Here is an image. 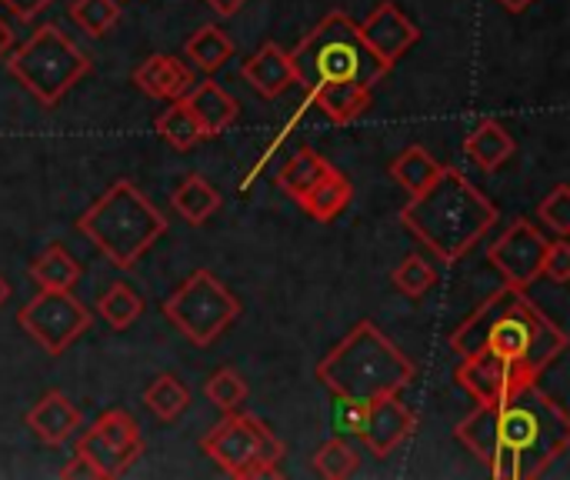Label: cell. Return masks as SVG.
Wrapping results in <instances>:
<instances>
[{
    "mask_svg": "<svg viewBox=\"0 0 570 480\" xmlns=\"http://www.w3.org/2000/svg\"><path fill=\"white\" fill-rule=\"evenodd\" d=\"M498 3H501V7H504L508 13H524V10H528V7H531L534 0H498Z\"/></svg>",
    "mask_w": 570,
    "mask_h": 480,
    "instance_id": "42",
    "label": "cell"
},
{
    "mask_svg": "<svg viewBox=\"0 0 570 480\" xmlns=\"http://www.w3.org/2000/svg\"><path fill=\"white\" fill-rule=\"evenodd\" d=\"M144 297L130 287V284H110L104 291V297L97 301V314L114 327V331H127L140 314H144Z\"/></svg>",
    "mask_w": 570,
    "mask_h": 480,
    "instance_id": "30",
    "label": "cell"
},
{
    "mask_svg": "<svg viewBox=\"0 0 570 480\" xmlns=\"http://www.w3.org/2000/svg\"><path fill=\"white\" fill-rule=\"evenodd\" d=\"M364 418H367V404L337 398V428L344 434H361L364 431Z\"/></svg>",
    "mask_w": 570,
    "mask_h": 480,
    "instance_id": "37",
    "label": "cell"
},
{
    "mask_svg": "<svg viewBox=\"0 0 570 480\" xmlns=\"http://www.w3.org/2000/svg\"><path fill=\"white\" fill-rule=\"evenodd\" d=\"M541 274L554 284H568L570 281V244L568 237L548 241L544 261H541Z\"/></svg>",
    "mask_w": 570,
    "mask_h": 480,
    "instance_id": "36",
    "label": "cell"
},
{
    "mask_svg": "<svg viewBox=\"0 0 570 480\" xmlns=\"http://www.w3.org/2000/svg\"><path fill=\"white\" fill-rule=\"evenodd\" d=\"M448 344L458 357L491 354L541 381V374L568 351V334L521 287L504 284L454 327Z\"/></svg>",
    "mask_w": 570,
    "mask_h": 480,
    "instance_id": "1",
    "label": "cell"
},
{
    "mask_svg": "<svg viewBox=\"0 0 570 480\" xmlns=\"http://www.w3.org/2000/svg\"><path fill=\"white\" fill-rule=\"evenodd\" d=\"M357 468H361L357 451H354L347 441H341V438L327 441V444L314 454V471L327 480L354 478V474H357Z\"/></svg>",
    "mask_w": 570,
    "mask_h": 480,
    "instance_id": "32",
    "label": "cell"
},
{
    "mask_svg": "<svg viewBox=\"0 0 570 480\" xmlns=\"http://www.w3.org/2000/svg\"><path fill=\"white\" fill-rule=\"evenodd\" d=\"M77 454L97 468L100 480H114L130 464H137V458H144V438H140L137 421L127 411L110 408L90 424V431L80 434Z\"/></svg>",
    "mask_w": 570,
    "mask_h": 480,
    "instance_id": "11",
    "label": "cell"
},
{
    "mask_svg": "<svg viewBox=\"0 0 570 480\" xmlns=\"http://www.w3.org/2000/svg\"><path fill=\"white\" fill-rule=\"evenodd\" d=\"M134 84L140 94L154 100H177L194 87V74L170 53H154L134 70Z\"/></svg>",
    "mask_w": 570,
    "mask_h": 480,
    "instance_id": "19",
    "label": "cell"
},
{
    "mask_svg": "<svg viewBox=\"0 0 570 480\" xmlns=\"http://www.w3.org/2000/svg\"><path fill=\"white\" fill-rule=\"evenodd\" d=\"M60 478L63 480H100V474H97V468H94L87 458H80V454H77V458H73V461H70V464L60 471Z\"/></svg>",
    "mask_w": 570,
    "mask_h": 480,
    "instance_id": "39",
    "label": "cell"
},
{
    "mask_svg": "<svg viewBox=\"0 0 570 480\" xmlns=\"http://www.w3.org/2000/svg\"><path fill=\"white\" fill-rule=\"evenodd\" d=\"M13 17H20V20H30V17H37L40 10H47L53 0H0Z\"/></svg>",
    "mask_w": 570,
    "mask_h": 480,
    "instance_id": "38",
    "label": "cell"
},
{
    "mask_svg": "<svg viewBox=\"0 0 570 480\" xmlns=\"http://www.w3.org/2000/svg\"><path fill=\"white\" fill-rule=\"evenodd\" d=\"M544 251H548L544 234L528 217H518L494 244H488V264L504 277L508 287L528 291L541 277Z\"/></svg>",
    "mask_w": 570,
    "mask_h": 480,
    "instance_id": "12",
    "label": "cell"
},
{
    "mask_svg": "<svg viewBox=\"0 0 570 480\" xmlns=\"http://www.w3.org/2000/svg\"><path fill=\"white\" fill-rule=\"evenodd\" d=\"M371 94L374 90H364L357 84H331V87H317L307 94V100L337 127H347L354 124L367 107H371Z\"/></svg>",
    "mask_w": 570,
    "mask_h": 480,
    "instance_id": "21",
    "label": "cell"
},
{
    "mask_svg": "<svg viewBox=\"0 0 570 480\" xmlns=\"http://www.w3.org/2000/svg\"><path fill=\"white\" fill-rule=\"evenodd\" d=\"M80 428V411L77 404L60 394V391H47L30 411H27V431L43 441L47 448H60L73 431Z\"/></svg>",
    "mask_w": 570,
    "mask_h": 480,
    "instance_id": "17",
    "label": "cell"
},
{
    "mask_svg": "<svg viewBox=\"0 0 570 480\" xmlns=\"http://www.w3.org/2000/svg\"><path fill=\"white\" fill-rule=\"evenodd\" d=\"M538 214L544 217V224L558 234V237H568L570 234V187L568 184H558L541 204H538Z\"/></svg>",
    "mask_w": 570,
    "mask_h": 480,
    "instance_id": "35",
    "label": "cell"
},
{
    "mask_svg": "<svg viewBox=\"0 0 570 480\" xmlns=\"http://www.w3.org/2000/svg\"><path fill=\"white\" fill-rule=\"evenodd\" d=\"M570 448L568 411L541 391L538 381H524L494 401V461L488 464L498 480H538L564 458Z\"/></svg>",
    "mask_w": 570,
    "mask_h": 480,
    "instance_id": "2",
    "label": "cell"
},
{
    "mask_svg": "<svg viewBox=\"0 0 570 480\" xmlns=\"http://www.w3.org/2000/svg\"><path fill=\"white\" fill-rule=\"evenodd\" d=\"M10 47H13V30H10V23L0 20V57H7Z\"/></svg>",
    "mask_w": 570,
    "mask_h": 480,
    "instance_id": "41",
    "label": "cell"
},
{
    "mask_svg": "<svg viewBox=\"0 0 570 480\" xmlns=\"http://www.w3.org/2000/svg\"><path fill=\"white\" fill-rule=\"evenodd\" d=\"M184 57L204 70V74H217L230 57H234V40L217 27V23H204L200 30H194L184 43Z\"/></svg>",
    "mask_w": 570,
    "mask_h": 480,
    "instance_id": "24",
    "label": "cell"
},
{
    "mask_svg": "<svg viewBox=\"0 0 570 480\" xmlns=\"http://www.w3.org/2000/svg\"><path fill=\"white\" fill-rule=\"evenodd\" d=\"M364 43L374 50V57L394 70V63L421 43V27L394 3V0H381L374 3V10L357 23Z\"/></svg>",
    "mask_w": 570,
    "mask_h": 480,
    "instance_id": "13",
    "label": "cell"
},
{
    "mask_svg": "<svg viewBox=\"0 0 570 480\" xmlns=\"http://www.w3.org/2000/svg\"><path fill=\"white\" fill-rule=\"evenodd\" d=\"M83 267L70 257V251L63 244H50L33 264H30V277L37 281V287H50V291H70L80 281Z\"/></svg>",
    "mask_w": 570,
    "mask_h": 480,
    "instance_id": "26",
    "label": "cell"
},
{
    "mask_svg": "<svg viewBox=\"0 0 570 480\" xmlns=\"http://www.w3.org/2000/svg\"><path fill=\"white\" fill-rule=\"evenodd\" d=\"M160 311L190 344L207 347L240 317V301L200 267L160 304Z\"/></svg>",
    "mask_w": 570,
    "mask_h": 480,
    "instance_id": "9",
    "label": "cell"
},
{
    "mask_svg": "<svg viewBox=\"0 0 570 480\" xmlns=\"http://www.w3.org/2000/svg\"><path fill=\"white\" fill-rule=\"evenodd\" d=\"M441 167H444V164H438L421 144H414V147H404V150L391 160V177L414 197V194H421V190L441 174Z\"/></svg>",
    "mask_w": 570,
    "mask_h": 480,
    "instance_id": "28",
    "label": "cell"
},
{
    "mask_svg": "<svg viewBox=\"0 0 570 480\" xmlns=\"http://www.w3.org/2000/svg\"><path fill=\"white\" fill-rule=\"evenodd\" d=\"M170 207L194 227L207 224L217 210H220V190L200 177V174H190L177 184V190L170 194Z\"/></svg>",
    "mask_w": 570,
    "mask_h": 480,
    "instance_id": "23",
    "label": "cell"
},
{
    "mask_svg": "<svg viewBox=\"0 0 570 480\" xmlns=\"http://www.w3.org/2000/svg\"><path fill=\"white\" fill-rule=\"evenodd\" d=\"M391 281H394V287H397L404 297L421 301V297L434 287L438 271H434V264H431V261H424V257L411 254V257H404V261L397 264V271L391 274Z\"/></svg>",
    "mask_w": 570,
    "mask_h": 480,
    "instance_id": "33",
    "label": "cell"
},
{
    "mask_svg": "<svg viewBox=\"0 0 570 480\" xmlns=\"http://www.w3.org/2000/svg\"><path fill=\"white\" fill-rule=\"evenodd\" d=\"M77 231L120 271L134 267L167 231V217L127 177L110 184L80 217Z\"/></svg>",
    "mask_w": 570,
    "mask_h": 480,
    "instance_id": "6",
    "label": "cell"
},
{
    "mask_svg": "<svg viewBox=\"0 0 570 480\" xmlns=\"http://www.w3.org/2000/svg\"><path fill=\"white\" fill-rule=\"evenodd\" d=\"M70 20L83 33L104 37L120 20V0H73L70 3Z\"/></svg>",
    "mask_w": 570,
    "mask_h": 480,
    "instance_id": "31",
    "label": "cell"
},
{
    "mask_svg": "<svg viewBox=\"0 0 570 480\" xmlns=\"http://www.w3.org/2000/svg\"><path fill=\"white\" fill-rule=\"evenodd\" d=\"M17 324L50 354H63L87 327H90V311L70 294V291H50L40 287L37 297H30L20 314Z\"/></svg>",
    "mask_w": 570,
    "mask_h": 480,
    "instance_id": "10",
    "label": "cell"
},
{
    "mask_svg": "<svg viewBox=\"0 0 570 480\" xmlns=\"http://www.w3.org/2000/svg\"><path fill=\"white\" fill-rule=\"evenodd\" d=\"M184 104L194 114V120L200 124L204 137H220L240 117V104L217 80H204L194 90H187Z\"/></svg>",
    "mask_w": 570,
    "mask_h": 480,
    "instance_id": "18",
    "label": "cell"
},
{
    "mask_svg": "<svg viewBox=\"0 0 570 480\" xmlns=\"http://www.w3.org/2000/svg\"><path fill=\"white\" fill-rule=\"evenodd\" d=\"M154 130H157V137H160L167 147H174V150H190V147H197L200 140H207L204 130H200V124H197L194 114L187 110L184 97L170 100V107L154 120Z\"/></svg>",
    "mask_w": 570,
    "mask_h": 480,
    "instance_id": "27",
    "label": "cell"
},
{
    "mask_svg": "<svg viewBox=\"0 0 570 480\" xmlns=\"http://www.w3.org/2000/svg\"><path fill=\"white\" fill-rule=\"evenodd\" d=\"M7 297H10V284L0 277V307H3V301H7Z\"/></svg>",
    "mask_w": 570,
    "mask_h": 480,
    "instance_id": "43",
    "label": "cell"
},
{
    "mask_svg": "<svg viewBox=\"0 0 570 480\" xmlns=\"http://www.w3.org/2000/svg\"><path fill=\"white\" fill-rule=\"evenodd\" d=\"M414 431H417V414L397 394H384V398L367 404V418H364L361 438H364V444L377 458L394 454Z\"/></svg>",
    "mask_w": 570,
    "mask_h": 480,
    "instance_id": "15",
    "label": "cell"
},
{
    "mask_svg": "<svg viewBox=\"0 0 570 480\" xmlns=\"http://www.w3.org/2000/svg\"><path fill=\"white\" fill-rule=\"evenodd\" d=\"M414 378V361L391 337H384L374 321H357L317 364V381L334 398L361 404L384 394H401Z\"/></svg>",
    "mask_w": 570,
    "mask_h": 480,
    "instance_id": "4",
    "label": "cell"
},
{
    "mask_svg": "<svg viewBox=\"0 0 570 480\" xmlns=\"http://www.w3.org/2000/svg\"><path fill=\"white\" fill-rule=\"evenodd\" d=\"M454 381L478 401V404H494L501 401L508 391H514L518 384L524 381H538L531 374H524L521 368L501 361V357H491V354H474V357H461L458 371H454Z\"/></svg>",
    "mask_w": 570,
    "mask_h": 480,
    "instance_id": "14",
    "label": "cell"
},
{
    "mask_svg": "<svg viewBox=\"0 0 570 480\" xmlns=\"http://www.w3.org/2000/svg\"><path fill=\"white\" fill-rule=\"evenodd\" d=\"M204 454L227 474V478H274L287 454L284 441L254 414H227L207 438Z\"/></svg>",
    "mask_w": 570,
    "mask_h": 480,
    "instance_id": "8",
    "label": "cell"
},
{
    "mask_svg": "<svg viewBox=\"0 0 570 480\" xmlns=\"http://www.w3.org/2000/svg\"><path fill=\"white\" fill-rule=\"evenodd\" d=\"M204 394H207V401H210L217 411L230 414V411H237V408L247 401L250 391H247V381H244L234 368H220L217 374H210Z\"/></svg>",
    "mask_w": 570,
    "mask_h": 480,
    "instance_id": "34",
    "label": "cell"
},
{
    "mask_svg": "<svg viewBox=\"0 0 570 480\" xmlns=\"http://www.w3.org/2000/svg\"><path fill=\"white\" fill-rule=\"evenodd\" d=\"M240 77L261 94V97H281L294 80V67H291V53L277 43V40H264L244 63H240Z\"/></svg>",
    "mask_w": 570,
    "mask_h": 480,
    "instance_id": "16",
    "label": "cell"
},
{
    "mask_svg": "<svg viewBox=\"0 0 570 480\" xmlns=\"http://www.w3.org/2000/svg\"><path fill=\"white\" fill-rule=\"evenodd\" d=\"M291 53L294 80L304 84V90L331 87V84H357L364 90H374L391 67H384L374 50L364 43L357 20H351L344 10H331Z\"/></svg>",
    "mask_w": 570,
    "mask_h": 480,
    "instance_id": "5",
    "label": "cell"
},
{
    "mask_svg": "<svg viewBox=\"0 0 570 480\" xmlns=\"http://www.w3.org/2000/svg\"><path fill=\"white\" fill-rule=\"evenodd\" d=\"M7 70L43 107H53L80 77L90 74V57L57 23H40L17 50H10Z\"/></svg>",
    "mask_w": 570,
    "mask_h": 480,
    "instance_id": "7",
    "label": "cell"
},
{
    "mask_svg": "<svg viewBox=\"0 0 570 480\" xmlns=\"http://www.w3.org/2000/svg\"><path fill=\"white\" fill-rule=\"evenodd\" d=\"M501 210L458 167L441 174L407 200L401 224L444 264L461 261L498 224Z\"/></svg>",
    "mask_w": 570,
    "mask_h": 480,
    "instance_id": "3",
    "label": "cell"
},
{
    "mask_svg": "<svg viewBox=\"0 0 570 480\" xmlns=\"http://www.w3.org/2000/svg\"><path fill=\"white\" fill-rule=\"evenodd\" d=\"M351 197H354V187H351V180L341 174V170H327L307 194H301L297 197V204L304 207V214L307 217H314V221H321V224H331L334 217H341L344 214V207L351 204Z\"/></svg>",
    "mask_w": 570,
    "mask_h": 480,
    "instance_id": "22",
    "label": "cell"
},
{
    "mask_svg": "<svg viewBox=\"0 0 570 480\" xmlns=\"http://www.w3.org/2000/svg\"><path fill=\"white\" fill-rule=\"evenodd\" d=\"M144 404L160 418V421H177L184 411H187V404H190V391L180 384V378H174V374H157L150 384H147V391H144Z\"/></svg>",
    "mask_w": 570,
    "mask_h": 480,
    "instance_id": "29",
    "label": "cell"
},
{
    "mask_svg": "<svg viewBox=\"0 0 570 480\" xmlns=\"http://www.w3.org/2000/svg\"><path fill=\"white\" fill-rule=\"evenodd\" d=\"M518 144L508 134V127L501 120H481L468 137H464V154L481 167V170H498L514 157Z\"/></svg>",
    "mask_w": 570,
    "mask_h": 480,
    "instance_id": "20",
    "label": "cell"
},
{
    "mask_svg": "<svg viewBox=\"0 0 570 480\" xmlns=\"http://www.w3.org/2000/svg\"><path fill=\"white\" fill-rule=\"evenodd\" d=\"M327 170H331L327 157H321L314 147H301V150L277 170V187H281L287 197L297 200V197L307 194Z\"/></svg>",
    "mask_w": 570,
    "mask_h": 480,
    "instance_id": "25",
    "label": "cell"
},
{
    "mask_svg": "<svg viewBox=\"0 0 570 480\" xmlns=\"http://www.w3.org/2000/svg\"><path fill=\"white\" fill-rule=\"evenodd\" d=\"M214 13H220V17H234V13H240L244 7H247V0H204Z\"/></svg>",
    "mask_w": 570,
    "mask_h": 480,
    "instance_id": "40",
    "label": "cell"
}]
</instances>
